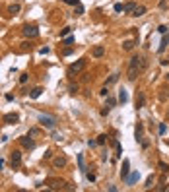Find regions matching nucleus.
Segmentation results:
<instances>
[{
  "label": "nucleus",
  "instance_id": "nucleus-51",
  "mask_svg": "<svg viewBox=\"0 0 169 192\" xmlns=\"http://www.w3.org/2000/svg\"><path fill=\"white\" fill-rule=\"evenodd\" d=\"M167 118H169V112H167Z\"/></svg>",
  "mask_w": 169,
  "mask_h": 192
},
{
  "label": "nucleus",
  "instance_id": "nucleus-26",
  "mask_svg": "<svg viewBox=\"0 0 169 192\" xmlns=\"http://www.w3.org/2000/svg\"><path fill=\"white\" fill-rule=\"evenodd\" d=\"M157 167L161 169V173H169V165L165 161H157Z\"/></svg>",
  "mask_w": 169,
  "mask_h": 192
},
{
  "label": "nucleus",
  "instance_id": "nucleus-13",
  "mask_svg": "<svg viewBox=\"0 0 169 192\" xmlns=\"http://www.w3.org/2000/svg\"><path fill=\"white\" fill-rule=\"evenodd\" d=\"M146 14V6H142V4H136V8L132 10V18H140V16H144Z\"/></svg>",
  "mask_w": 169,
  "mask_h": 192
},
{
  "label": "nucleus",
  "instance_id": "nucleus-44",
  "mask_svg": "<svg viewBox=\"0 0 169 192\" xmlns=\"http://www.w3.org/2000/svg\"><path fill=\"white\" fill-rule=\"evenodd\" d=\"M109 115V107H105V109H101V117H107Z\"/></svg>",
  "mask_w": 169,
  "mask_h": 192
},
{
  "label": "nucleus",
  "instance_id": "nucleus-34",
  "mask_svg": "<svg viewBox=\"0 0 169 192\" xmlns=\"http://www.w3.org/2000/svg\"><path fill=\"white\" fill-rule=\"evenodd\" d=\"M115 105H117V99H115V97H109V95H107V107H115Z\"/></svg>",
  "mask_w": 169,
  "mask_h": 192
},
{
  "label": "nucleus",
  "instance_id": "nucleus-32",
  "mask_svg": "<svg viewBox=\"0 0 169 192\" xmlns=\"http://www.w3.org/2000/svg\"><path fill=\"white\" fill-rule=\"evenodd\" d=\"M27 80H29V74H27V72H24V74L19 76V84H27Z\"/></svg>",
  "mask_w": 169,
  "mask_h": 192
},
{
  "label": "nucleus",
  "instance_id": "nucleus-25",
  "mask_svg": "<svg viewBox=\"0 0 169 192\" xmlns=\"http://www.w3.org/2000/svg\"><path fill=\"white\" fill-rule=\"evenodd\" d=\"M111 144H113V148H115V151H117V157H119V155H122V148H121V144H119L117 140H113Z\"/></svg>",
  "mask_w": 169,
  "mask_h": 192
},
{
  "label": "nucleus",
  "instance_id": "nucleus-14",
  "mask_svg": "<svg viewBox=\"0 0 169 192\" xmlns=\"http://www.w3.org/2000/svg\"><path fill=\"white\" fill-rule=\"evenodd\" d=\"M169 47V33H163V39H161V45L157 47V52H163Z\"/></svg>",
  "mask_w": 169,
  "mask_h": 192
},
{
  "label": "nucleus",
  "instance_id": "nucleus-6",
  "mask_svg": "<svg viewBox=\"0 0 169 192\" xmlns=\"http://www.w3.org/2000/svg\"><path fill=\"white\" fill-rule=\"evenodd\" d=\"M10 165H12V169H18L19 165H22V151H12V155H10Z\"/></svg>",
  "mask_w": 169,
  "mask_h": 192
},
{
  "label": "nucleus",
  "instance_id": "nucleus-17",
  "mask_svg": "<svg viewBox=\"0 0 169 192\" xmlns=\"http://www.w3.org/2000/svg\"><path fill=\"white\" fill-rule=\"evenodd\" d=\"M144 101H146L144 93H142V91H138V93H136V109H142V107H144Z\"/></svg>",
  "mask_w": 169,
  "mask_h": 192
},
{
  "label": "nucleus",
  "instance_id": "nucleus-18",
  "mask_svg": "<svg viewBox=\"0 0 169 192\" xmlns=\"http://www.w3.org/2000/svg\"><path fill=\"white\" fill-rule=\"evenodd\" d=\"M19 10H22V6H19V4H10L8 6V14L16 16V14H19Z\"/></svg>",
  "mask_w": 169,
  "mask_h": 192
},
{
  "label": "nucleus",
  "instance_id": "nucleus-36",
  "mask_svg": "<svg viewBox=\"0 0 169 192\" xmlns=\"http://www.w3.org/2000/svg\"><path fill=\"white\" fill-rule=\"evenodd\" d=\"M70 31H72V27H64V29H60V37H66V35H70Z\"/></svg>",
  "mask_w": 169,
  "mask_h": 192
},
{
  "label": "nucleus",
  "instance_id": "nucleus-8",
  "mask_svg": "<svg viewBox=\"0 0 169 192\" xmlns=\"http://www.w3.org/2000/svg\"><path fill=\"white\" fill-rule=\"evenodd\" d=\"M2 120H4L6 124H18V122H19V115H18V112H6Z\"/></svg>",
  "mask_w": 169,
  "mask_h": 192
},
{
  "label": "nucleus",
  "instance_id": "nucleus-35",
  "mask_svg": "<svg viewBox=\"0 0 169 192\" xmlns=\"http://www.w3.org/2000/svg\"><path fill=\"white\" fill-rule=\"evenodd\" d=\"M113 10H115V12H122V10H124V4H121V2H117V4L113 6Z\"/></svg>",
  "mask_w": 169,
  "mask_h": 192
},
{
  "label": "nucleus",
  "instance_id": "nucleus-49",
  "mask_svg": "<svg viewBox=\"0 0 169 192\" xmlns=\"http://www.w3.org/2000/svg\"><path fill=\"white\" fill-rule=\"evenodd\" d=\"M165 144H167V145H169V138H167V140H165Z\"/></svg>",
  "mask_w": 169,
  "mask_h": 192
},
{
  "label": "nucleus",
  "instance_id": "nucleus-3",
  "mask_svg": "<svg viewBox=\"0 0 169 192\" xmlns=\"http://www.w3.org/2000/svg\"><path fill=\"white\" fill-rule=\"evenodd\" d=\"M128 68H138V70H146V58L144 56H132L128 62Z\"/></svg>",
  "mask_w": 169,
  "mask_h": 192
},
{
  "label": "nucleus",
  "instance_id": "nucleus-45",
  "mask_svg": "<svg viewBox=\"0 0 169 192\" xmlns=\"http://www.w3.org/2000/svg\"><path fill=\"white\" fill-rule=\"evenodd\" d=\"M107 190H109V192H117V186H115V184H109Z\"/></svg>",
  "mask_w": 169,
  "mask_h": 192
},
{
  "label": "nucleus",
  "instance_id": "nucleus-19",
  "mask_svg": "<svg viewBox=\"0 0 169 192\" xmlns=\"http://www.w3.org/2000/svg\"><path fill=\"white\" fill-rule=\"evenodd\" d=\"M134 8H136V2H127V4H124V10H122V12L130 16V14H132V10H134Z\"/></svg>",
  "mask_w": 169,
  "mask_h": 192
},
{
  "label": "nucleus",
  "instance_id": "nucleus-39",
  "mask_svg": "<svg viewBox=\"0 0 169 192\" xmlns=\"http://www.w3.org/2000/svg\"><path fill=\"white\" fill-rule=\"evenodd\" d=\"M43 159H52V151L47 150V151H45V155H43Z\"/></svg>",
  "mask_w": 169,
  "mask_h": 192
},
{
  "label": "nucleus",
  "instance_id": "nucleus-28",
  "mask_svg": "<svg viewBox=\"0 0 169 192\" xmlns=\"http://www.w3.org/2000/svg\"><path fill=\"white\" fill-rule=\"evenodd\" d=\"M78 165H80L82 173H86V163H84V157H82V155H78Z\"/></svg>",
  "mask_w": 169,
  "mask_h": 192
},
{
  "label": "nucleus",
  "instance_id": "nucleus-20",
  "mask_svg": "<svg viewBox=\"0 0 169 192\" xmlns=\"http://www.w3.org/2000/svg\"><path fill=\"white\" fill-rule=\"evenodd\" d=\"M119 76H121V74H117V72H115V74H111V76H109V80L105 82V85H113V84H117V82H119Z\"/></svg>",
  "mask_w": 169,
  "mask_h": 192
},
{
  "label": "nucleus",
  "instance_id": "nucleus-30",
  "mask_svg": "<svg viewBox=\"0 0 169 192\" xmlns=\"http://www.w3.org/2000/svg\"><path fill=\"white\" fill-rule=\"evenodd\" d=\"M72 43H74V37H72V35H66V37L62 39V45H72Z\"/></svg>",
  "mask_w": 169,
  "mask_h": 192
},
{
  "label": "nucleus",
  "instance_id": "nucleus-7",
  "mask_svg": "<svg viewBox=\"0 0 169 192\" xmlns=\"http://www.w3.org/2000/svg\"><path fill=\"white\" fill-rule=\"evenodd\" d=\"M19 144H22V148H25V150H35V145H37L31 136H22L19 138Z\"/></svg>",
  "mask_w": 169,
  "mask_h": 192
},
{
  "label": "nucleus",
  "instance_id": "nucleus-16",
  "mask_svg": "<svg viewBox=\"0 0 169 192\" xmlns=\"http://www.w3.org/2000/svg\"><path fill=\"white\" fill-rule=\"evenodd\" d=\"M91 54H93L95 58H101V56L105 54V49L101 47V45H97V47H93V51H91Z\"/></svg>",
  "mask_w": 169,
  "mask_h": 192
},
{
  "label": "nucleus",
  "instance_id": "nucleus-31",
  "mask_svg": "<svg viewBox=\"0 0 169 192\" xmlns=\"http://www.w3.org/2000/svg\"><path fill=\"white\" fill-rule=\"evenodd\" d=\"M99 95H101V97H107L109 95V85H103V87L99 89Z\"/></svg>",
  "mask_w": 169,
  "mask_h": 192
},
{
  "label": "nucleus",
  "instance_id": "nucleus-47",
  "mask_svg": "<svg viewBox=\"0 0 169 192\" xmlns=\"http://www.w3.org/2000/svg\"><path fill=\"white\" fill-rule=\"evenodd\" d=\"M6 101H14V95H12V93H6Z\"/></svg>",
  "mask_w": 169,
  "mask_h": 192
},
{
  "label": "nucleus",
  "instance_id": "nucleus-23",
  "mask_svg": "<svg viewBox=\"0 0 169 192\" xmlns=\"http://www.w3.org/2000/svg\"><path fill=\"white\" fill-rule=\"evenodd\" d=\"M119 101H121L122 105L128 101V95H127V91H124V89H121V91H119Z\"/></svg>",
  "mask_w": 169,
  "mask_h": 192
},
{
  "label": "nucleus",
  "instance_id": "nucleus-42",
  "mask_svg": "<svg viewBox=\"0 0 169 192\" xmlns=\"http://www.w3.org/2000/svg\"><path fill=\"white\" fill-rule=\"evenodd\" d=\"M165 130H167V126H165V122H161V124H160V134H161V136L165 134Z\"/></svg>",
  "mask_w": 169,
  "mask_h": 192
},
{
  "label": "nucleus",
  "instance_id": "nucleus-22",
  "mask_svg": "<svg viewBox=\"0 0 169 192\" xmlns=\"http://www.w3.org/2000/svg\"><path fill=\"white\" fill-rule=\"evenodd\" d=\"M78 91H80V85H78V84H70V85H68V93H70V95H76Z\"/></svg>",
  "mask_w": 169,
  "mask_h": 192
},
{
  "label": "nucleus",
  "instance_id": "nucleus-10",
  "mask_svg": "<svg viewBox=\"0 0 169 192\" xmlns=\"http://www.w3.org/2000/svg\"><path fill=\"white\" fill-rule=\"evenodd\" d=\"M134 138H136V142L144 140V124H142V122H138L136 128H134Z\"/></svg>",
  "mask_w": 169,
  "mask_h": 192
},
{
  "label": "nucleus",
  "instance_id": "nucleus-38",
  "mask_svg": "<svg viewBox=\"0 0 169 192\" xmlns=\"http://www.w3.org/2000/svg\"><path fill=\"white\" fill-rule=\"evenodd\" d=\"M157 31L163 35V33H167V31H169V27H167V25H160V27H157Z\"/></svg>",
  "mask_w": 169,
  "mask_h": 192
},
{
  "label": "nucleus",
  "instance_id": "nucleus-27",
  "mask_svg": "<svg viewBox=\"0 0 169 192\" xmlns=\"http://www.w3.org/2000/svg\"><path fill=\"white\" fill-rule=\"evenodd\" d=\"M97 144H99V145H105V144H107V134H101V136H97Z\"/></svg>",
  "mask_w": 169,
  "mask_h": 192
},
{
  "label": "nucleus",
  "instance_id": "nucleus-29",
  "mask_svg": "<svg viewBox=\"0 0 169 192\" xmlns=\"http://www.w3.org/2000/svg\"><path fill=\"white\" fill-rule=\"evenodd\" d=\"M74 16H82V14H84V6H82V4H78V6H74Z\"/></svg>",
  "mask_w": 169,
  "mask_h": 192
},
{
  "label": "nucleus",
  "instance_id": "nucleus-12",
  "mask_svg": "<svg viewBox=\"0 0 169 192\" xmlns=\"http://www.w3.org/2000/svg\"><path fill=\"white\" fill-rule=\"evenodd\" d=\"M52 167H55V169L66 167V157H64V155H58V157H55V159H52Z\"/></svg>",
  "mask_w": 169,
  "mask_h": 192
},
{
  "label": "nucleus",
  "instance_id": "nucleus-41",
  "mask_svg": "<svg viewBox=\"0 0 169 192\" xmlns=\"http://www.w3.org/2000/svg\"><path fill=\"white\" fill-rule=\"evenodd\" d=\"M39 52H41V54H49L51 49H49V47H41V49H39Z\"/></svg>",
  "mask_w": 169,
  "mask_h": 192
},
{
  "label": "nucleus",
  "instance_id": "nucleus-50",
  "mask_svg": "<svg viewBox=\"0 0 169 192\" xmlns=\"http://www.w3.org/2000/svg\"><path fill=\"white\" fill-rule=\"evenodd\" d=\"M165 78H167V82H169V74H167V76H165Z\"/></svg>",
  "mask_w": 169,
  "mask_h": 192
},
{
  "label": "nucleus",
  "instance_id": "nucleus-9",
  "mask_svg": "<svg viewBox=\"0 0 169 192\" xmlns=\"http://www.w3.org/2000/svg\"><path fill=\"white\" fill-rule=\"evenodd\" d=\"M128 175H130V161L124 159V161H122V169H121V178H122V181H127Z\"/></svg>",
  "mask_w": 169,
  "mask_h": 192
},
{
  "label": "nucleus",
  "instance_id": "nucleus-15",
  "mask_svg": "<svg viewBox=\"0 0 169 192\" xmlns=\"http://www.w3.org/2000/svg\"><path fill=\"white\" fill-rule=\"evenodd\" d=\"M41 93H43L41 85H39V87H33L31 91H29V99H39V97H41Z\"/></svg>",
  "mask_w": 169,
  "mask_h": 192
},
{
  "label": "nucleus",
  "instance_id": "nucleus-24",
  "mask_svg": "<svg viewBox=\"0 0 169 192\" xmlns=\"http://www.w3.org/2000/svg\"><path fill=\"white\" fill-rule=\"evenodd\" d=\"M39 134H41V128H37V126H33V128H29V132H27V136H31V138L39 136Z\"/></svg>",
  "mask_w": 169,
  "mask_h": 192
},
{
  "label": "nucleus",
  "instance_id": "nucleus-1",
  "mask_svg": "<svg viewBox=\"0 0 169 192\" xmlns=\"http://www.w3.org/2000/svg\"><path fill=\"white\" fill-rule=\"evenodd\" d=\"M84 68H86V58H80V60H76L74 64L68 66V76H76V74H80Z\"/></svg>",
  "mask_w": 169,
  "mask_h": 192
},
{
  "label": "nucleus",
  "instance_id": "nucleus-11",
  "mask_svg": "<svg viewBox=\"0 0 169 192\" xmlns=\"http://www.w3.org/2000/svg\"><path fill=\"white\" fill-rule=\"evenodd\" d=\"M138 178H140V173H138V171H130V175L127 177V181H124V183H127L128 186H132V184L136 183Z\"/></svg>",
  "mask_w": 169,
  "mask_h": 192
},
{
  "label": "nucleus",
  "instance_id": "nucleus-2",
  "mask_svg": "<svg viewBox=\"0 0 169 192\" xmlns=\"http://www.w3.org/2000/svg\"><path fill=\"white\" fill-rule=\"evenodd\" d=\"M22 33H24V37H27V39H35L39 35V27L33 25V24H25L24 29H22Z\"/></svg>",
  "mask_w": 169,
  "mask_h": 192
},
{
  "label": "nucleus",
  "instance_id": "nucleus-40",
  "mask_svg": "<svg viewBox=\"0 0 169 192\" xmlns=\"http://www.w3.org/2000/svg\"><path fill=\"white\" fill-rule=\"evenodd\" d=\"M62 2H66V4H72V6H78V4H80V0H62Z\"/></svg>",
  "mask_w": 169,
  "mask_h": 192
},
{
  "label": "nucleus",
  "instance_id": "nucleus-37",
  "mask_svg": "<svg viewBox=\"0 0 169 192\" xmlns=\"http://www.w3.org/2000/svg\"><path fill=\"white\" fill-rule=\"evenodd\" d=\"M86 178H88L89 183H95V175L93 173H86Z\"/></svg>",
  "mask_w": 169,
  "mask_h": 192
},
{
  "label": "nucleus",
  "instance_id": "nucleus-43",
  "mask_svg": "<svg viewBox=\"0 0 169 192\" xmlns=\"http://www.w3.org/2000/svg\"><path fill=\"white\" fill-rule=\"evenodd\" d=\"M29 47H31V45H29V43L27 41H24V43H22V51H27V49Z\"/></svg>",
  "mask_w": 169,
  "mask_h": 192
},
{
  "label": "nucleus",
  "instance_id": "nucleus-21",
  "mask_svg": "<svg viewBox=\"0 0 169 192\" xmlns=\"http://www.w3.org/2000/svg\"><path fill=\"white\" fill-rule=\"evenodd\" d=\"M134 45H136V41H130V39H128V41L122 43V49H124V51H132V49H134Z\"/></svg>",
  "mask_w": 169,
  "mask_h": 192
},
{
  "label": "nucleus",
  "instance_id": "nucleus-5",
  "mask_svg": "<svg viewBox=\"0 0 169 192\" xmlns=\"http://www.w3.org/2000/svg\"><path fill=\"white\" fill-rule=\"evenodd\" d=\"M49 188H52V190H66V181H62V178H49L47 181Z\"/></svg>",
  "mask_w": 169,
  "mask_h": 192
},
{
  "label": "nucleus",
  "instance_id": "nucleus-46",
  "mask_svg": "<svg viewBox=\"0 0 169 192\" xmlns=\"http://www.w3.org/2000/svg\"><path fill=\"white\" fill-rule=\"evenodd\" d=\"M95 144H97V140H88V145H89V148H93Z\"/></svg>",
  "mask_w": 169,
  "mask_h": 192
},
{
  "label": "nucleus",
  "instance_id": "nucleus-48",
  "mask_svg": "<svg viewBox=\"0 0 169 192\" xmlns=\"http://www.w3.org/2000/svg\"><path fill=\"white\" fill-rule=\"evenodd\" d=\"M2 167H4V161H2V159H0V169H2Z\"/></svg>",
  "mask_w": 169,
  "mask_h": 192
},
{
  "label": "nucleus",
  "instance_id": "nucleus-4",
  "mask_svg": "<svg viewBox=\"0 0 169 192\" xmlns=\"http://www.w3.org/2000/svg\"><path fill=\"white\" fill-rule=\"evenodd\" d=\"M39 124L45 126V128H55L56 120H55V117H51V115H39Z\"/></svg>",
  "mask_w": 169,
  "mask_h": 192
},
{
  "label": "nucleus",
  "instance_id": "nucleus-33",
  "mask_svg": "<svg viewBox=\"0 0 169 192\" xmlns=\"http://www.w3.org/2000/svg\"><path fill=\"white\" fill-rule=\"evenodd\" d=\"M154 181H155L154 175H150V177L146 178V184H144V186H146V188H152V183H154Z\"/></svg>",
  "mask_w": 169,
  "mask_h": 192
}]
</instances>
